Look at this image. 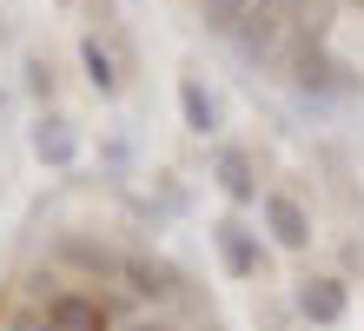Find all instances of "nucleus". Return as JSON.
Returning a JSON list of instances; mask_svg holds the SVG:
<instances>
[{"mask_svg": "<svg viewBox=\"0 0 364 331\" xmlns=\"http://www.w3.org/2000/svg\"><path fill=\"white\" fill-rule=\"evenodd\" d=\"M305 100H318V106H338V100H351L358 93V73L345 60H338L325 40H298V53H291V73H285Z\"/></svg>", "mask_w": 364, "mask_h": 331, "instance_id": "f257e3e1", "label": "nucleus"}, {"mask_svg": "<svg viewBox=\"0 0 364 331\" xmlns=\"http://www.w3.org/2000/svg\"><path fill=\"white\" fill-rule=\"evenodd\" d=\"M53 265H67V272H80V278H113L119 285V265H126V252H113V246H100V238H80V232H60L53 238Z\"/></svg>", "mask_w": 364, "mask_h": 331, "instance_id": "f03ea898", "label": "nucleus"}, {"mask_svg": "<svg viewBox=\"0 0 364 331\" xmlns=\"http://www.w3.org/2000/svg\"><path fill=\"white\" fill-rule=\"evenodd\" d=\"M119 285H126L133 298H153V305H166V298H179V292H186V272H179V265H166V258L126 252V265H119Z\"/></svg>", "mask_w": 364, "mask_h": 331, "instance_id": "7ed1b4c3", "label": "nucleus"}, {"mask_svg": "<svg viewBox=\"0 0 364 331\" xmlns=\"http://www.w3.org/2000/svg\"><path fill=\"white\" fill-rule=\"evenodd\" d=\"M259 212H265V232H272L278 252H305L311 246V219H305V206H298L291 192H265Z\"/></svg>", "mask_w": 364, "mask_h": 331, "instance_id": "20e7f679", "label": "nucleus"}, {"mask_svg": "<svg viewBox=\"0 0 364 331\" xmlns=\"http://www.w3.org/2000/svg\"><path fill=\"white\" fill-rule=\"evenodd\" d=\"M212 238H219V258H225L232 278H259L265 272V246H259V232H252L245 219H219Z\"/></svg>", "mask_w": 364, "mask_h": 331, "instance_id": "39448f33", "label": "nucleus"}, {"mask_svg": "<svg viewBox=\"0 0 364 331\" xmlns=\"http://www.w3.org/2000/svg\"><path fill=\"white\" fill-rule=\"evenodd\" d=\"M291 305H298V318H305V325H338V318H345V278H331V272L298 278Z\"/></svg>", "mask_w": 364, "mask_h": 331, "instance_id": "423d86ee", "label": "nucleus"}, {"mask_svg": "<svg viewBox=\"0 0 364 331\" xmlns=\"http://www.w3.org/2000/svg\"><path fill=\"white\" fill-rule=\"evenodd\" d=\"M47 325L53 331H113V312H106V298L100 292H60L53 305H47Z\"/></svg>", "mask_w": 364, "mask_h": 331, "instance_id": "0eeeda50", "label": "nucleus"}, {"mask_svg": "<svg viewBox=\"0 0 364 331\" xmlns=\"http://www.w3.org/2000/svg\"><path fill=\"white\" fill-rule=\"evenodd\" d=\"M219 186H225L232 206H252V199H265L259 179H252V159H245L239 146H219Z\"/></svg>", "mask_w": 364, "mask_h": 331, "instance_id": "6e6552de", "label": "nucleus"}, {"mask_svg": "<svg viewBox=\"0 0 364 331\" xmlns=\"http://www.w3.org/2000/svg\"><path fill=\"white\" fill-rule=\"evenodd\" d=\"M179 113H186V132H199V140L219 132V100H212L199 80H179Z\"/></svg>", "mask_w": 364, "mask_h": 331, "instance_id": "1a4fd4ad", "label": "nucleus"}, {"mask_svg": "<svg viewBox=\"0 0 364 331\" xmlns=\"http://www.w3.org/2000/svg\"><path fill=\"white\" fill-rule=\"evenodd\" d=\"M33 152L47 166H73V132H67V120L60 113H40L33 120Z\"/></svg>", "mask_w": 364, "mask_h": 331, "instance_id": "9d476101", "label": "nucleus"}, {"mask_svg": "<svg viewBox=\"0 0 364 331\" xmlns=\"http://www.w3.org/2000/svg\"><path fill=\"white\" fill-rule=\"evenodd\" d=\"M80 66H87V80H93V93H100V100H113V93H119V66H113V53L100 47V33H80Z\"/></svg>", "mask_w": 364, "mask_h": 331, "instance_id": "9b49d317", "label": "nucleus"}, {"mask_svg": "<svg viewBox=\"0 0 364 331\" xmlns=\"http://www.w3.org/2000/svg\"><path fill=\"white\" fill-rule=\"evenodd\" d=\"M259 7V0H199V20H205V33H219V40H232L245 27V14Z\"/></svg>", "mask_w": 364, "mask_h": 331, "instance_id": "f8f14e48", "label": "nucleus"}, {"mask_svg": "<svg viewBox=\"0 0 364 331\" xmlns=\"http://www.w3.org/2000/svg\"><path fill=\"white\" fill-rule=\"evenodd\" d=\"M20 285H27V305H40V312H47V305H53L60 292H67V285H60V272H53V265H47V272H40V265H33V272L20 278Z\"/></svg>", "mask_w": 364, "mask_h": 331, "instance_id": "ddd939ff", "label": "nucleus"}, {"mask_svg": "<svg viewBox=\"0 0 364 331\" xmlns=\"http://www.w3.org/2000/svg\"><path fill=\"white\" fill-rule=\"evenodd\" d=\"M27 93L33 100H53V66L40 60V53H27Z\"/></svg>", "mask_w": 364, "mask_h": 331, "instance_id": "4468645a", "label": "nucleus"}, {"mask_svg": "<svg viewBox=\"0 0 364 331\" xmlns=\"http://www.w3.org/2000/svg\"><path fill=\"white\" fill-rule=\"evenodd\" d=\"M7 331H53V325H47V312H40V305H20V312L7 318Z\"/></svg>", "mask_w": 364, "mask_h": 331, "instance_id": "2eb2a0df", "label": "nucleus"}, {"mask_svg": "<svg viewBox=\"0 0 364 331\" xmlns=\"http://www.w3.org/2000/svg\"><path fill=\"white\" fill-rule=\"evenodd\" d=\"M119 331H173V325H166V318H159V312H153V318H126V325H119Z\"/></svg>", "mask_w": 364, "mask_h": 331, "instance_id": "dca6fc26", "label": "nucleus"}, {"mask_svg": "<svg viewBox=\"0 0 364 331\" xmlns=\"http://www.w3.org/2000/svg\"><path fill=\"white\" fill-rule=\"evenodd\" d=\"M358 7H364V0H358Z\"/></svg>", "mask_w": 364, "mask_h": 331, "instance_id": "f3484780", "label": "nucleus"}]
</instances>
